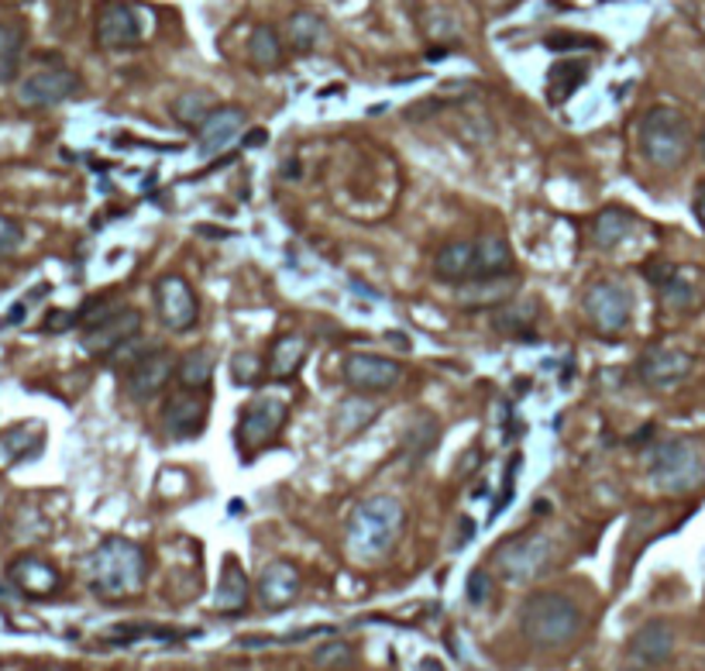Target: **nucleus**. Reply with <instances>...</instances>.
<instances>
[{"instance_id":"nucleus-1","label":"nucleus","mask_w":705,"mask_h":671,"mask_svg":"<svg viewBox=\"0 0 705 671\" xmlns=\"http://www.w3.org/2000/svg\"><path fill=\"white\" fill-rule=\"evenodd\" d=\"M148 579V555L142 545L127 537L101 540L93 555L86 558V586L101 599H132L145 589Z\"/></svg>"},{"instance_id":"nucleus-2","label":"nucleus","mask_w":705,"mask_h":671,"mask_svg":"<svg viewBox=\"0 0 705 671\" xmlns=\"http://www.w3.org/2000/svg\"><path fill=\"white\" fill-rule=\"evenodd\" d=\"M406 509L396 496H369L355 506L348 524V551L362 565H375L386 558L403 534Z\"/></svg>"},{"instance_id":"nucleus-3","label":"nucleus","mask_w":705,"mask_h":671,"mask_svg":"<svg viewBox=\"0 0 705 671\" xmlns=\"http://www.w3.org/2000/svg\"><path fill=\"white\" fill-rule=\"evenodd\" d=\"M585 617L568 596L561 592H537L523 602L520 610V630L540 651H561L574 637L582 633Z\"/></svg>"},{"instance_id":"nucleus-4","label":"nucleus","mask_w":705,"mask_h":671,"mask_svg":"<svg viewBox=\"0 0 705 671\" xmlns=\"http://www.w3.org/2000/svg\"><path fill=\"white\" fill-rule=\"evenodd\" d=\"M636 142H640V152H644V158L654 169H678L692 155L695 135H692V124L682 111L651 107L644 117H640Z\"/></svg>"},{"instance_id":"nucleus-5","label":"nucleus","mask_w":705,"mask_h":671,"mask_svg":"<svg viewBox=\"0 0 705 671\" xmlns=\"http://www.w3.org/2000/svg\"><path fill=\"white\" fill-rule=\"evenodd\" d=\"M651 486L664 496H688L705 483V458L688 437H667L651 447Z\"/></svg>"},{"instance_id":"nucleus-6","label":"nucleus","mask_w":705,"mask_h":671,"mask_svg":"<svg viewBox=\"0 0 705 671\" xmlns=\"http://www.w3.org/2000/svg\"><path fill=\"white\" fill-rule=\"evenodd\" d=\"M551 558H554V545L548 540V534L523 530V534H512L496 548V571L506 582H533L537 575L551 565Z\"/></svg>"},{"instance_id":"nucleus-7","label":"nucleus","mask_w":705,"mask_h":671,"mask_svg":"<svg viewBox=\"0 0 705 671\" xmlns=\"http://www.w3.org/2000/svg\"><path fill=\"white\" fill-rule=\"evenodd\" d=\"M286 417H290V406L279 396H255L245 410H241V421H238V452L245 462H251L255 455L269 447L279 431L286 427Z\"/></svg>"},{"instance_id":"nucleus-8","label":"nucleus","mask_w":705,"mask_h":671,"mask_svg":"<svg viewBox=\"0 0 705 671\" xmlns=\"http://www.w3.org/2000/svg\"><path fill=\"white\" fill-rule=\"evenodd\" d=\"M582 310L595 331L620 334L633 321V293L620 279H595L582 297Z\"/></svg>"},{"instance_id":"nucleus-9","label":"nucleus","mask_w":705,"mask_h":671,"mask_svg":"<svg viewBox=\"0 0 705 671\" xmlns=\"http://www.w3.org/2000/svg\"><path fill=\"white\" fill-rule=\"evenodd\" d=\"M138 328H142V313L135 307L114 303L101 321L83 328V348L90 351V355H107L111 359L117 348H124L127 341L138 338Z\"/></svg>"},{"instance_id":"nucleus-10","label":"nucleus","mask_w":705,"mask_h":671,"mask_svg":"<svg viewBox=\"0 0 705 671\" xmlns=\"http://www.w3.org/2000/svg\"><path fill=\"white\" fill-rule=\"evenodd\" d=\"M176 359L173 351L152 344L148 351H142L138 362H132L124 369V386H127V396H132L135 403H148L152 396H158L166 390V382L176 375Z\"/></svg>"},{"instance_id":"nucleus-11","label":"nucleus","mask_w":705,"mask_h":671,"mask_svg":"<svg viewBox=\"0 0 705 671\" xmlns=\"http://www.w3.org/2000/svg\"><path fill=\"white\" fill-rule=\"evenodd\" d=\"M155 300H158V317H163V328L173 334L189 331L200 321V303L194 286L183 276H163L155 282Z\"/></svg>"},{"instance_id":"nucleus-12","label":"nucleus","mask_w":705,"mask_h":671,"mask_svg":"<svg viewBox=\"0 0 705 671\" xmlns=\"http://www.w3.org/2000/svg\"><path fill=\"white\" fill-rule=\"evenodd\" d=\"M80 93V76L66 66H49L35 70L21 80L18 86V104L21 107H55Z\"/></svg>"},{"instance_id":"nucleus-13","label":"nucleus","mask_w":705,"mask_h":671,"mask_svg":"<svg viewBox=\"0 0 705 671\" xmlns=\"http://www.w3.org/2000/svg\"><path fill=\"white\" fill-rule=\"evenodd\" d=\"M403 365L386 355H372V351H355L344 362V382L355 393H390L400 386Z\"/></svg>"},{"instance_id":"nucleus-14","label":"nucleus","mask_w":705,"mask_h":671,"mask_svg":"<svg viewBox=\"0 0 705 671\" xmlns=\"http://www.w3.org/2000/svg\"><path fill=\"white\" fill-rule=\"evenodd\" d=\"M142 42V21L138 11L124 0H104V8L97 11V45L111 52L135 49Z\"/></svg>"},{"instance_id":"nucleus-15","label":"nucleus","mask_w":705,"mask_h":671,"mask_svg":"<svg viewBox=\"0 0 705 671\" xmlns=\"http://www.w3.org/2000/svg\"><path fill=\"white\" fill-rule=\"evenodd\" d=\"M207 424V400L197 390H176L163 403V431L173 441L197 437Z\"/></svg>"},{"instance_id":"nucleus-16","label":"nucleus","mask_w":705,"mask_h":671,"mask_svg":"<svg viewBox=\"0 0 705 671\" xmlns=\"http://www.w3.org/2000/svg\"><path fill=\"white\" fill-rule=\"evenodd\" d=\"M692 355L682 348H671V344H657L651 351H644L636 362V375L647 382L651 390H671L678 386V382L692 372Z\"/></svg>"},{"instance_id":"nucleus-17","label":"nucleus","mask_w":705,"mask_h":671,"mask_svg":"<svg viewBox=\"0 0 705 671\" xmlns=\"http://www.w3.org/2000/svg\"><path fill=\"white\" fill-rule=\"evenodd\" d=\"M300 589H303V579H300V568L293 561H282V558L269 561L259 575V602L272 613L293 606Z\"/></svg>"},{"instance_id":"nucleus-18","label":"nucleus","mask_w":705,"mask_h":671,"mask_svg":"<svg viewBox=\"0 0 705 671\" xmlns=\"http://www.w3.org/2000/svg\"><path fill=\"white\" fill-rule=\"evenodd\" d=\"M241 132H245V111L241 107H231V104L228 107H217L204 121L200 132H197V152L204 158L224 155V152H228L241 138Z\"/></svg>"},{"instance_id":"nucleus-19","label":"nucleus","mask_w":705,"mask_h":671,"mask_svg":"<svg viewBox=\"0 0 705 671\" xmlns=\"http://www.w3.org/2000/svg\"><path fill=\"white\" fill-rule=\"evenodd\" d=\"M8 579L14 582L18 592H24L31 599H45V596L59 592V586H62L55 565H49L45 558H35V555H21L8 568Z\"/></svg>"},{"instance_id":"nucleus-20","label":"nucleus","mask_w":705,"mask_h":671,"mask_svg":"<svg viewBox=\"0 0 705 671\" xmlns=\"http://www.w3.org/2000/svg\"><path fill=\"white\" fill-rule=\"evenodd\" d=\"M434 276L452 286H471L478 282V259H475V241H447L437 259H434Z\"/></svg>"},{"instance_id":"nucleus-21","label":"nucleus","mask_w":705,"mask_h":671,"mask_svg":"<svg viewBox=\"0 0 705 671\" xmlns=\"http://www.w3.org/2000/svg\"><path fill=\"white\" fill-rule=\"evenodd\" d=\"M675 654V630L664 620H651L630 637V658L640 664H664Z\"/></svg>"},{"instance_id":"nucleus-22","label":"nucleus","mask_w":705,"mask_h":671,"mask_svg":"<svg viewBox=\"0 0 705 671\" xmlns=\"http://www.w3.org/2000/svg\"><path fill=\"white\" fill-rule=\"evenodd\" d=\"M248 592H251V586H248L245 568H241L235 558H228V561H224V575H220V582H217V592H214V610H217L220 617H238V613H245Z\"/></svg>"},{"instance_id":"nucleus-23","label":"nucleus","mask_w":705,"mask_h":671,"mask_svg":"<svg viewBox=\"0 0 705 671\" xmlns=\"http://www.w3.org/2000/svg\"><path fill=\"white\" fill-rule=\"evenodd\" d=\"M303 359H307V338L297 334V331H282L269 348V365L266 369H269L272 379L290 382L293 375H300Z\"/></svg>"},{"instance_id":"nucleus-24","label":"nucleus","mask_w":705,"mask_h":671,"mask_svg":"<svg viewBox=\"0 0 705 671\" xmlns=\"http://www.w3.org/2000/svg\"><path fill=\"white\" fill-rule=\"evenodd\" d=\"M651 272H654L651 282L661 290L664 307H671V310H692V307L698 303L695 282H692L682 269H675V266H657V269H651Z\"/></svg>"},{"instance_id":"nucleus-25","label":"nucleus","mask_w":705,"mask_h":671,"mask_svg":"<svg viewBox=\"0 0 705 671\" xmlns=\"http://www.w3.org/2000/svg\"><path fill=\"white\" fill-rule=\"evenodd\" d=\"M475 259H478V282L512 276V251H509L506 238H499V235L478 238L475 241Z\"/></svg>"},{"instance_id":"nucleus-26","label":"nucleus","mask_w":705,"mask_h":671,"mask_svg":"<svg viewBox=\"0 0 705 671\" xmlns=\"http://www.w3.org/2000/svg\"><path fill=\"white\" fill-rule=\"evenodd\" d=\"M537 313H540L537 300H520V297H517V300H506V303H499V307L493 310V328H496L499 334L520 338L523 331H533Z\"/></svg>"},{"instance_id":"nucleus-27","label":"nucleus","mask_w":705,"mask_h":671,"mask_svg":"<svg viewBox=\"0 0 705 671\" xmlns=\"http://www.w3.org/2000/svg\"><path fill=\"white\" fill-rule=\"evenodd\" d=\"M375 403L372 400H365L362 393H355V396H348V400H341L338 403V410H334V434L344 441V437H355V434H362L372 421H375Z\"/></svg>"},{"instance_id":"nucleus-28","label":"nucleus","mask_w":705,"mask_h":671,"mask_svg":"<svg viewBox=\"0 0 705 671\" xmlns=\"http://www.w3.org/2000/svg\"><path fill=\"white\" fill-rule=\"evenodd\" d=\"M585 80H589V66H585L582 59H561V62H554V66L548 70V101L554 107H561Z\"/></svg>"},{"instance_id":"nucleus-29","label":"nucleus","mask_w":705,"mask_h":671,"mask_svg":"<svg viewBox=\"0 0 705 671\" xmlns=\"http://www.w3.org/2000/svg\"><path fill=\"white\" fill-rule=\"evenodd\" d=\"M633 231V214L623 207H605L592 220V241L599 248H616Z\"/></svg>"},{"instance_id":"nucleus-30","label":"nucleus","mask_w":705,"mask_h":671,"mask_svg":"<svg viewBox=\"0 0 705 671\" xmlns=\"http://www.w3.org/2000/svg\"><path fill=\"white\" fill-rule=\"evenodd\" d=\"M248 59H251V66L262 70V73L282 66V39L276 35V28L259 24V28L251 31V39H248Z\"/></svg>"},{"instance_id":"nucleus-31","label":"nucleus","mask_w":705,"mask_h":671,"mask_svg":"<svg viewBox=\"0 0 705 671\" xmlns=\"http://www.w3.org/2000/svg\"><path fill=\"white\" fill-rule=\"evenodd\" d=\"M214 111H217V104H214V97H210L207 90H186V93H179V97L173 101V117H176V124L194 127V132H200L204 121H207Z\"/></svg>"},{"instance_id":"nucleus-32","label":"nucleus","mask_w":705,"mask_h":671,"mask_svg":"<svg viewBox=\"0 0 705 671\" xmlns=\"http://www.w3.org/2000/svg\"><path fill=\"white\" fill-rule=\"evenodd\" d=\"M176 375H179V386H183V390L207 393L210 375H214V351H210V348H197V351H189V355H183V362H179Z\"/></svg>"},{"instance_id":"nucleus-33","label":"nucleus","mask_w":705,"mask_h":671,"mask_svg":"<svg viewBox=\"0 0 705 671\" xmlns=\"http://www.w3.org/2000/svg\"><path fill=\"white\" fill-rule=\"evenodd\" d=\"M24 52V28L18 21H0V83L14 80Z\"/></svg>"},{"instance_id":"nucleus-34","label":"nucleus","mask_w":705,"mask_h":671,"mask_svg":"<svg viewBox=\"0 0 705 671\" xmlns=\"http://www.w3.org/2000/svg\"><path fill=\"white\" fill-rule=\"evenodd\" d=\"M28 434H35L31 427H11L8 434H0V468H11L31 455H39L42 441H28Z\"/></svg>"},{"instance_id":"nucleus-35","label":"nucleus","mask_w":705,"mask_h":671,"mask_svg":"<svg viewBox=\"0 0 705 671\" xmlns=\"http://www.w3.org/2000/svg\"><path fill=\"white\" fill-rule=\"evenodd\" d=\"M437 434H440V427H437V421H431V417H421L416 424H409L406 441H403V455H406V462H409V465L424 462V458L431 455V447H434Z\"/></svg>"},{"instance_id":"nucleus-36","label":"nucleus","mask_w":705,"mask_h":671,"mask_svg":"<svg viewBox=\"0 0 705 671\" xmlns=\"http://www.w3.org/2000/svg\"><path fill=\"white\" fill-rule=\"evenodd\" d=\"M286 31H290V45L297 52H313L320 45V39H324V21H320L317 14H310V11H300V14L290 18Z\"/></svg>"},{"instance_id":"nucleus-37","label":"nucleus","mask_w":705,"mask_h":671,"mask_svg":"<svg viewBox=\"0 0 705 671\" xmlns=\"http://www.w3.org/2000/svg\"><path fill=\"white\" fill-rule=\"evenodd\" d=\"M313 664L320 671H348L355 664V651H351V644H344V641H331L313 651Z\"/></svg>"},{"instance_id":"nucleus-38","label":"nucleus","mask_w":705,"mask_h":671,"mask_svg":"<svg viewBox=\"0 0 705 671\" xmlns=\"http://www.w3.org/2000/svg\"><path fill=\"white\" fill-rule=\"evenodd\" d=\"M465 596H468L471 606H486L493 599V575L486 568H475L465 582Z\"/></svg>"},{"instance_id":"nucleus-39","label":"nucleus","mask_w":705,"mask_h":671,"mask_svg":"<svg viewBox=\"0 0 705 671\" xmlns=\"http://www.w3.org/2000/svg\"><path fill=\"white\" fill-rule=\"evenodd\" d=\"M24 241V231L21 224L11 220V217H0V259H8V255H14Z\"/></svg>"},{"instance_id":"nucleus-40","label":"nucleus","mask_w":705,"mask_h":671,"mask_svg":"<svg viewBox=\"0 0 705 671\" xmlns=\"http://www.w3.org/2000/svg\"><path fill=\"white\" fill-rule=\"evenodd\" d=\"M543 45H548L551 52H568V49H599L595 39L589 35H551V39H543Z\"/></svg>"},{"instance_id":"nucleus-41","label":"nucleus","mask_w":705,"mask_h":671,"mask_svg":"<svg viewBox=\"0 0 705 671\" xmlns=\"http://www.w3.org/2000/svg\"><path fill=\"white\" fill-rule=\"evenodd\" d=\"M523 465V458L520 455H512L509 458V465H506V483H502V496H499V503L493 506V514L489 517H499L502 514V509L509 506V499H512V478H517V468Z\"/></svg>"},{"instance_id":"nucleus-42","label":"nucleus","mask_w":705,"mask_h":671,"mask_svg":"<svg viewBox=\"0 0 705 671\" xmlns=\"http://www.w3.org/2000/svg\"><path fill=\"white\" fill-rule=\"evenodd\" d=\"M231 375H235L238 386H241V382H255V379H259V365H255V355H248V351H241V355H235V362H231Z\"/></svg>"},{"instance_id":"nucleus-43","label":"nucleus","mask_w":705,"mask_h":671,"mask_svg":"<svg viewBox=\"0 0 705 671\" xmlns=\"http://www.w3.org/2000/svg\"><path fill=\"white\" fill-rule=\"evenodd\" d=\"M80 321L76 313H62V310H55V313H49L45 317V331H52V334H59V331H66V328H73Z\"/></svg>"},{"instance_id":"nucleus-44","label":"nucleus","mask_w":705,"mask_h":671,"mask_svg":"<svg viewBox=\"0 0 705 671\" xmlns=\"http://www.w3.org/2000/svg\"><path fill=\"white\" fill-rule=\"evenodd\" d=\"M695 217H698V224L705 228V179H702L698 189H695Z\"/></svg>"},{"instance_id":"nucleus-45","label":"nucleus","mask_w":705,"mask_h":671,"mask_svg":"<svg viewBox=\"0 0 705 671\" xmlns=\"http://www.w3.org/2000/svg\"><path fill=\"white\" fill-rule=\"evenodd\" d=\"M421 671H444V664L434 661V658H424V661H421Z\"/></svg>"},{"instance_id":"nucleus-46","label":"nucleus","mask_w":705,"mask_h":671,"mask_svg":"<svg viewBox=\"0 0 705 671\" xmlns=\"http://www.w3.org/2000/svg\"><path fill=\"white\" fill-rule=\"evenodd\" d=\"M266 142V132H251L248 135V145H262Z\"/></svg>"},{"instance_id":"nucleus-47","label":"nucleus","mask_w":705,"mask_h":671,"mask_svg":"<svg viewBox=\"0 0 705 671\" xmlns=\"http://www.w3.org/2000/svg\"><path fill=\"white\" fill-rule=\"evenodd\" d=\"M39 671H62V668H39Z\"/></svg>"},{"instance_id":"nucleus-48","label":"nucleus","mask_w":705,"mask_h":671,"mask_svg":"<svg viewBox=\"0 0 705 671\" xmlns=\"http://www.w3.org/2000/svg\"><path fill=\"white\" fill-rule=\"evenodd\" d=\"M702 152H705V135H702Z\"/></svg>"}]
</instances>
